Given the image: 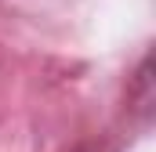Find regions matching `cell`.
<instances>
[{"label":"cell","mask_w":156,"mask_h":152,"mask_svg":"<svg viewBox=\"0 0 156 152\" xmlns=\"http://www.w3.org/2000/svg\"><path fill=\"white\" fill-rule=\"evenodd\" d=\"M76 152H98V149H76Z\"/></svg>","instance_id":"1"}]
</instances>
